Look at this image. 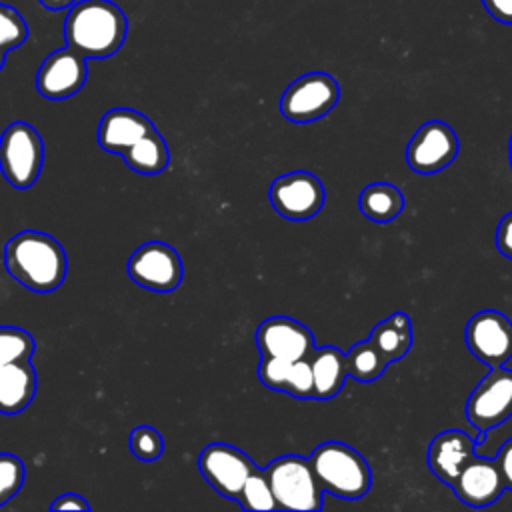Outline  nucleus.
<instances>
[{"mask_svg":"<svg viewBox=\"0 0 512 512\" xmlns=\"http://www.w3.org/2000/svg\"><path fill=\"white\" fill-rule=\"evenodd\" d=\"M128 34V18L122 8L110 0L74 2L64 20L66 46L86 60L110 58L116 54Z\"/></svg>","mask_w":512,"mask_h":512,"instance_id":"f257e3e1","label":"nucleus"},{"mask_svg":"<svg viewBox=\"0 0 512 512\" xmlns=\"http://www.w3.org/2000/svg\"><path fill=\"white\" fill-rule=\"evenodd\" d=\"M4 266L24 288L48 294L64 282L68 260L58 240L44 232L24 230L6 242Z\"/></svg>","mask_w":512,"mask_h":512,"instance_id":"f03ea898","label":"nucleus"},{"mask_svg":"<svg viewBox=\"0 0 512 512\" xmlns=\"http://www.w3.org/2000/svg\"><path fill=\"white\" fill-rule=\"evenodd\" d=\"M308 460L320 486L332 496L358 500L372 486V472L368 462L358 450L344 442H324L314 448Z\"/></svg>","mask_w":512,"mask_h":512,"instance_id":"7ed1b4c3","label":"nucleus"},{"mask_svg":"<svg viewBox=\"0 0 512 512\" xmlns=\"http://www.w3.org/2000/svg\"><path fill=\"white\" fill-rule=\"evenodd\" d=\"M266 474L278 510L316 512L322 508L324 488L320 486L308 458L294 454L274 458L266 466Z\"/></svg>","mask_w":512,"mask_h":512,"instance_id":"20e7f679","label":"nucleus"},{"mask_svg":"<svg viewBox=\"0 0 512 512\" xmlns=\"http://www.w3.org/2000/svg\"><path fill=\"white\" fill-rule=\"evenodd\" d=\"M44 142L28 122H12L0 136V170L18 190L30 188L42 170Z\"/></svg>","mask_w":512,"mask_h":512,"instance_id":"39448f33","label":"nucleus"},{"mask_svg":"<svg viewBox=\"0 0 512 512\" xmlns=\"http://www.w3.org/2000/svg\"><path fill=\"white\" fill-rule=\"evenodd\" d=\"M340 100V86L326 72H308L296 78L280 98V112L290 122H314L326 116Z\"/></svg>","mask_w":512,"mask_h":512,"instance_id":"423d86ee","label":"nucleus"},{"mask_svg":"<svg viewBox=\"0 0 512 512\" xmlns=\"http://www.w3.org/2000/svg\"><path fill=\"white\" fill-rule=\"evenodd\" d=\"M512 416V370L494 366L472 390L466 418L478 432H488Z\"/></svg>","mask_w":512,"mask_h":512,"instance_id":"0eeeda50","label":"nucleus"},{"mask_svg":"<svg viewBox=\"0 0 512 512\" xmlns=\"http://www.w3.org/2000/svg\"><path fill=\"white\" fill-rule=\"evenodd\" d=\"M268 196L274 210L288 220H308L316 216L326 200L322 182L304 170L278 176L270 184Z\"/></svg>","mask_w":512,"mask_h":512,"instance_id":"6e6552de","label":"nucleus"},{"mask_svg":"<svg viewBox=\"0 0 512 512\" xmlns=\"http://www.w3.org/2000/svg\"><path fill=\"white\" fill-rule=\"evenodd\" d=\"M458 148V136L446 122L428 120L412 134L406 162L418 174H434L454 162Z\"/></svg>","mask_w":512,"mask_h":512,"instance_id":"1a4fd4ad","label":"nucleus"},{"mask_svg":"<svg viewBox=\"0 0 512 512\" xmlns=\"http://www.w3.org/2000/svg\"><path fill=\"white\" fill-rule=\"evenodd\" d=\"M128 276L152 292H172L182 280L178 252L164 242H146L128 260Z\"/></svg>","mask_w":512,"mask_h":512,"instance_id":"9d476101","label":"nucleus"},{"mask_svg":"<svg viewBox=\"0 0 512 512\" xmlns=\"http://www.w3.org/2000/svg\"><path fill=\"white\" fill-rule=\"evenodd\" d=\"M198 468L204 480L228 500H236L248 474L256 464L236 446L224 442L208 444L198 456Z\"/></svg>","mask_w":512,"mask_h":512,"instance_id":"9b49d317","label":"nucleus"},{"mask_svg":"<svg viewBox=\"0 0 512 512\" xmlns=\"http://www.w3.org/2000/svg\"><path fill=\"white\" fill-rule=\"evenodd\" d=\"M468 350L490 368L512 358V322L498 310H480L466 324Z\"/></svg>","mask_w":512,"mask_h":512,"instance_id":"f8f14e48","label":"nucleus"},{"mask_svg":"<svg viewBox=\"0 0 512 512\" xmlns=\"http://www.w3.org/2000/svg\"><path fill=\"white\" fill-rule=\"evenodd\" d=\"M86 76V58L66 46L44 58L36 72V90L46 100H66L84 86Z\"/></svg>","mask_w":512,"mask_h":512,"instance_id":"ddd939ff","label":"nucleus"},{"mask_svg":"<svg viewBox=\"0 0 512 512\" xmlns=\"http://www.w3.org/2000/svg\"><path fill=\"white\" fill-rule=\"evenodd\" d=\"M256 344L262 356H276L286 360H300L312 354V332L294 318L272 316L256 330Z\"/></svg>","mask_w":512,"mask_h":512,"instance_id":"4468645a","label":"nucleus"},{"mask_svg":"<svg viewBox=\"0 0 512 512\" xmlns=\"http://www.w3.org/2000/svg\"><path fill=\"white\" fill-rule=\"evenodd\" d=\"M450 488L464 504L484 508L500 498L506 484L496 458L492 460L474 454Z\"/></svg>","mask_w":512,"mask_h":512,"instance_id":"2eb2a0df","label":"nucleus"},{"mask_svg":"<svg viewBox=\"0 0 512 512\" xmlns=\"http://www.w3.org/2000/svg\"><path fill=\"white\" fill-rule=\"evenodd\" d=\"M476 442L480 440H474L472 436L456 428L436 434L426 454L428 468L440 482L452 486L462 468L474 456Z\"/></svg>","mask_w":512,"mask_h":512,"instance_id":"dca6fc26","label":"nucleus"},{"mask_svg":"<svg viewBox=\"0 0 512 512\" xmlns=\"http://www.w3.org/2000/svg\"><path fill=\"white\" fill-rule=\"evenodd\" d=\"M258 378L270 390L286 392L294 398L314 396V378L308 358L286 360L276 356H262L258 364Z\"/></svg>","mask_w":512,"mask_h":512,"instance_id":"f3484780","label":"nucleus"},{"mask_svg":"<svg viewBox=\"0 0 512 512\" xmlns=\"http://www.w3.org/2000/svg\"><path fill=\"white\" fill-rule=\"evenodd\" d=\"M154 130V124L132 108H112L98 124V144L112 154H124L136 140Z\"/></svg>","mask_w":512,"mask_h":512,"instance_id":"a211bd4d","label":"nucleus"},{"mask_svg":"<svg viewBox=\"0 0 512 512\" xmlns=\"http://www.w3.org/2000/svg\"><path fill=\"white\" fill-rule=\"evenodd\" d=\"M36 394V370L30 360H18L0 368V412L24 410Z\"/></svg>","mask_w":512,"mask_h":512,"instance_id":"6ab92c4d","label":"nucleus"},{"mask_svg":"<svg viewBox=\"0 0 512 512\" xmlns=\"http://www.w3.org/2000/svg\"><path fill=\"white\" fill-rule=\"evenodd\" d=\"M312 366L314 378V400H330L334 398L342 386L344 378L348 376L346 370V356L336 346H322L314 348L308 356Z\"/></svg>","mask_w":512,"mask_h":512,"instance_id":"aec40b11","label":"nucleus"},{"mask_svg":"<svg viewBox=\"0 0 512 512\" xmlns=\"http://www.w3.org/2000/svg\"><path fill=\"white\" fill-rule=\"evenodd\" d=\"M370 340L378 346L384 358L396 362L404 358L412 346V322L406 312H394L374 326Z\"/></svg>","mask_w":512,"mask_h":512,"instance_id":"412c9836","label":"nucleus"},{"mask_svg":"<svg viewBox=\"0 0 512 512\" xmlns=\"http://www.w3.org/2000/svg\"><path fill=\"white\" fill-rule=\"evenodd\" d=\"M358 206L366 218L384 224L394 220L404 210V196L390 182H374L360 192Z\"/></svg>","mask_w":512,"mask_h":512,"instance_id":"4be33fe9","label":"nucleus"},{"mask_svg":"<svg viewBox=\"0 0 512 512\" xmlns=\"http://www.w3.org/2000/svg\"><path fill=\"white\" fill-rule=\"evenodd\" d=\"M124 162L140 174H158L170 162V152L162 134L154 128L124 150Z\"/></svg>","mask_w":512,"mask_h":512,"instance_id":"5701e85b","label":"nucleus"},{"mask_svg":"<svg viewBox=\"0 0 512 512\" xmlns=\"http://www.w3.org/2000/svg\"><path fill=\"white\" fill-rule=\"evenodd\" d=\"M344 356L348 376H352L358 382H372L380 378L388 368V360L370 338L356 342Z\"/></svg>","mask_w":512,"mask_h":512,"instance_id":"b1692460","label":"nucleus"},{"mask_svg":"<svg viewBox=\"0 0 512 512\" xmlns=\"http://www.w3.org/2000/svg\"><path fill=\"white\" fill-rule=\"evenodd\" d=\"M236 500L244 510H278L268 474L258 466L248 474Z\"/></svg>","mask_w":512,"mask_h":512,"instance_id":"393cba45","label":"nucleus"},{"mask_svg":"<svg viewBox=\"0 0 512 512\" xmlns=\"http://www.w3.org/2000/svg\"><path fill=\"white\" fill-rule=\"evenodd\" d=\"M34 338L24 328L0 326V368L18 360H30Z\"/></svg>","mask_w":512,"mask_h":512,"instance_id":"a878e982","label":"nucleus"},{"mask_svg":"<svg viewBox=\"0 0 512 512\" xmlns=\"http://www.w3.org/2000/svg\"><path fill=\"white\" fill-rule=\"evenodd\" d=\"M28 38V24L20 12L8 4L0 2V48L14 50L22 46Z\"/></svg>","mask_w":512,"mask_h":512,"instance_id":"bb28decb","label":"nucleus"},{"mask_svg":"<svg viewBox=\"0 0 512 512\" xmlns=\"http://www.w3.org/2000/svg\"><path fill=\"white\" fill-rule=\"evenodd\" d=\"M130 450L142 462H154L164 450V440L156 428L138 426L130 434Z\"/></svg>","mask_w":512,"mask_h":512,"instance_id":"cd10ccee","label":"nucleus"},{"mask_svg":"<svg viewBox=\"0 0 512 512\" xmlns=\"http://www.w3.org/2000/svg\"><path fill=\"white\" fill-rule=\"evenodd\" d=\"M26 470L18 456L0 454V506L6 504L22 488Z\"/></svg>","mask_w":512,"mask_h":512,"instance_id":"c85d7f7f","label":"nucleus"},{"mask_svg":"<svg viewBox=\"0 0 512 512\" xmlns=\"http://www.w3.org/2000/svg\"><path fill=\"white\" fill-rule=\"evenodd\" d=\"M496 248L502 256L512 260V212L504 214L496 228Z\"/></svg>","mask_w":512,"mask_h":512,"instance_id":"c756f323","label":"nucleus"},{"mask_svg":"<svg viewBox=\"0 0 512 512\" xmlns=\"http://www.w3.org/2000/svg\"><path fill=\"white\" fill-rule=\"evenodd\" d=\"M482 4L494 20L512 26V0H482Z\"/></svg>","mask_w":512,"mask_h":512,"instance_id":"7c9ffc66","label":"nucleus"},{"mask_svg":"<svg viewBox=\"0 0 512 512\" xmlns=\"http://www.w3.org/2000/svg\"><path fill=\"white\" fill-rule=\"evenodd\" d=\"M496 462L500 466V472H502L506 488L512 490V438H508L502 444V448H500V452L496 456Z\"/></svg>","mask_w":512,"mask_h":512,"instance_id":"2f4dec72","label":"nucleus"},{"mask_svg":"<svg viewBox=\"0 0 512 512\" xmlns=\"http://www.w3.org/2000/svg\"><path fill=\"white\" fill-rule=\"evenodd\" d=\"M52 510H90V504L78 494H62L52 504Z\"/></svg>","mask_w":512,"mask_h":512,"instance_id":"473e14b6","label":"nucleus"},{"mask_svg":"<svg viewBox=\"0 0 512 512\" xmlns=\"http://www.w3.org/2000/svg\"><path fill=\"white\" fill-rule=\"evenodd\" d=\"M76 0H40V4L48 10H64V8H70Z\"/></svg>","mask_w":512,"mask_h":512,"instance_id":"72a5a7b5","label":"nucleus"},{"mask_svg":"<svg viewBox=\"0 0 512 512\" xmlns=\"http://www.w3.org/2000/svg\"><path fill=\"white\" fill-rule=\"evenodd\" d=\"M4 60H6V50L0 48V70H2V66H4Z\"/></svg>","mask_w":512,"mask_h":512,"instance_id":"f704fd0d","label":"nucleus"},{"mask_svg":"<svg viewBox=\"0 0 512 512\" xmlns=\"http://www.w3.org/2000/svg\"><path fill=\"white\" fill-rule=\"evenodd\" d=\"M508 158H510V168H512V136H510V146H508Z\"/></svg>","mask_w":512,"mask_h":512,"instance_id":"c9c22d12","label":"nucleus"}]
</instances>
